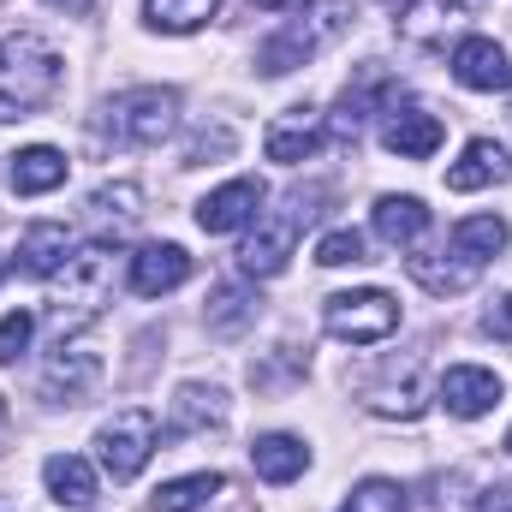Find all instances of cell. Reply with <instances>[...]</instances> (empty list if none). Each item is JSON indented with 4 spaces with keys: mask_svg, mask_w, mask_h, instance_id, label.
<instances>
[{
    "mask_svg": "<svg viewBox=\"0 0 512 512\" xmlns=\"http://www.w3.org/2000/svg\"><path fill=\"white\" fill-rule=\"evenodd\" d=\"M507 453H512V429H507Z\"/></svg>",
    "mask_w": 512,
    "mask_h": 512,
    "instance_id": "cell-39",
    "label": "cell"
},
{
    "mask_svg": "<svg viewBox=\"0 0 512 512\" xmlns=\"http://www.w3.org/2000/svg\"><path fill=\"white\" fill-rule=\"evenodd\" d=\"M441 114H429V108H387V126H382V143L399 155V161H429L435 149H441Z\"/></svg>",
    "mask_w": 512,
    "mask_h": 512,
    "instance_id": "cell-12",
    "label": "cell"
},
{
    "mask_svg": "<svg viewBox=\"0 0 512 512\" xmlns=\"http://www.w3.org/2000/svg\"><path fill=\"white\" fill-rule=\"evenodd\" d=\"M42 483H48V495L60 501V507L84 512L96 501V471H90V459H78V453H54L48 465H42Z\"/></svg>",
    "mask_w": 512,
    "mask_h": 512,
    "instance_id": "cell-19",
    "label": "cell"
},
{
    "mask_svg": "<svg viewBox=\"0 0 512 512\" xmlns=\"http://www.w3.org/2000/svg\"><path fill=\"white\" fill-rule=\"evenodd\" d=\"M251 6H262V12H304L310 0H251Z\"/></svg>",
    "mask_w": 512,
    "mask_h": 512,
    "instance_id": "cell-36",
    "label": "cell"
},
{
    "mask_svg": "<svg viewBox=\"0 0 512 512\" xmlns=\"http://www.w3.org/2000/svg\"><path fill=\"white\" fill-rule=\"evenodd\" d=\"M54 96H60V54H54V42H42L36 30L0 36V126L30 120Z\"/></svg>",
    "mask_w": 512,
    "mask_h": 512,
    "instance_id": "cell-1",
    "label": "cell"
},
{
    "mask_svg": "<svg viewBox=\"0 0 512 512\" xmlns=\"http://www.w3.org/2000/svg\"><path fill=\"white\" fill-rule=\"evenodd\" d=\"M114 256L120 251L102 245V239L84 245V251H72V262H66V286H60V310H54L60 328H66V322L78 328V322H90V316L108 304V292H114Z\"/></svg>",
    "mask_w": 512,
    "mask_h": 512,
    "instance_id": "cell-5",
    "label": "cell"
},
{
    "mask_svg": "<svg viewBox=\"0 0 512 512\" xmlns=\"http://www.w3.org/2000/svg\"><path fill=\"white\" fill-rule=\"evenodd\" d=\"M102 126L114 131L120 143H167L173 126H179V90H161V84H137V90H120L102 114Z\"/></svg>",
    "mask_w": 512,
    "mask_h": 512,
    "instance_id": "cell-2",
    "label": "cell"
},
{
    "mask_svg": "<svg viewBox=\"0 0 512 512\" xmlns=\"http://www.w3.org/2000/svg\"><path fill=\"white\" fill-rule=\"evenodd\" d=\"M453 78H459L465 90H477V96H501V90H512L507 48L489 42V36H465V42L453 48Z\"/></svg>",
    "mask_w": 512,
    "mask_h": 512,
    "instance_id": "cell-9",
    "label": "cell"
},
{
    "mask_svg": "<svg viewBox=\"0 0 512 512\" xmlns=\"http://www.w3.org/2000/svg\"><path fill=\"white\" fill-rule=\"evenodd\" d=\"M221 0H143V24L149 30H167V36H191L215 18Z\"/></svg>",
    "mask_w": 512,
    "mask_h": 512,
    "instance_id": "cell-24",
    "label": "cell"
},
{
    "mask_svg": "<svg viewBox=\"0 0 512 512\" xmlns=\"http://www.w3.org/2000/svg\"><path fill=\"white\" fill-rule=\"evenodd\" d=\"M507 251V221L501 215H471V221H459L453 227V256H465V262H489V256Z\"/></svg>",
    "mask_w": 512,
    "mask_h": 512,
    "instance_id": "cell-25",
    "label": "cell"
},
{
    "mask_svg": "<svg viewBox=\"0 0 512 512\" xmlns=\"http://www.w3.org/2000/svg\"><path fill=\"white\" fill-rule=\"evenodd\" d=\"M233 149V131H215V137H197L191 143V161H203V155H227Z\"/></svg>",
    "mask_w": 512,
    "mask_h": 512,
    "instance_id": "cell-35",
    "label": "cell"
},
{
    "mask_svg": "<svg viewBox=\"0 0 512 512\" xmlns=\"http://www.w3.org/2000/svg\"><path fill=\"white\" fill-rule=\"evenodd\" d=\"M405 268H411V280L417 286H429V292H465L471 280H477V262H435V256H405Z\"/></svg>",
    "mask_w": 512,
    "mask_h": 512,
    "instance_id": "cell-26",
    "label": "cell"
},
{
    "mask_svg": "<svg viewBox=\"0 0 512 512\" xmlns=\"http://www.w3.org/2000/svg\"><path fill=\"white\" fill-rule=\"evenodd\" d=\"M155 447H161V429H155V411H143V405L114 411V417L96 429V459H102V471H108L114 483H131V477L149 465Z\"/></svg>",
    "mask_w": 512,
    "mask_h": 512,
    "instance_id": "cell-4",
    "label": "cell"
},
{
    "mask_svg": "<svg viewBox=\"0 0 512 512\" xmlns=\"http://www.w3.org/2000/svg\"><path fill=\"white\" fill-rule=\"evenodd\" d=\"M340 512H411V501H405V489H399V483L370 477V483H358V489H352V501H346Z\"/></svg>",
    "mask_w": 512,
    "mask_h": 512,
    "instance_id": "cell-29",
    "label": "cell"
},
{
    "mask_svg": "<svg viewBox=\"0 0 512 512\" xmlns=\"http://www.w3.org/2000/svg\"><path fill=\"white\" fill-rule=\"evenodd\" d=\"M24 274H36V280H48V274H60L66 262H72V233L60 227V221H36V227H24Z\"/></svg>",
    "mask_w": 512,
    "mask_h": 512,
    "instance_id": "cell-21",
    "label": "cell"
},
{
    "mask_svg": "<svg viewBox=\"0 0 512 512\" xmlns=\"http://www.w3.org/2000/svg\"><path fill=\"white\" fill-rule=\"evenodd\" d=\"M346 0H328L316 18H304V24H286V30H274L262 48H256V72L262 78H286L292 66H304V60H316L322 54V42H334L340 30H346Z\"/></svg>",
    "mask_w": 512,
    "mask_h": 512,
    "instance_id": "cell-3",
    "label": "cell"
},
{
    "mask_svg": "<svg viewBox=\"0 0 512 512\" xmlns=\"http://www.w3.org/2000/svg\"><path fill=\"white\" fill-rule=\"evenodd\" d=\"M0 274H6V256H0Z\"/></svg>",
    "mask_w": 512,
    "mask_h": 512,
    "instance_id": "cell-40",
    "label": "cell"
},
{
    "mask_svg": "<svg viewBox=\"0 0 512 512\" xmlns=\"http://www.w3.org/2000/svg\"><path fill=\"white\" fill-rule=\"evenodd\" d=\"M245 322H256V298L239 292V286H221L215 304H209V328H215V334H239Z\"/></svg>",
    "mask_w": 512,
    "mask_h": 512,
    "instance_id": "cell-28",
    "label": "cell"
},
{
    "mask_svg": "<svg viewBox=\"0 0 512 512\" xmlns=\"http://www.w3.org/2000/svg\"><path fill=\"white\" fill-rule=\"evenodd\" d=\"M483 328H489L495 340H512V292L495 304V310H489V316H483Z\"/></svg>",
    "mask_w": 512,
    "mask_h": 512,
    "instance_id": "cell-34",
    "label": "cell"
},
{
    "mask_svg": "<svg viewBox=\"0 0 512 512\" xmlns=\"http://www.w3.org/2000/svg\"><path fill=\"white\" fill-rule=\"evenodd\" d=\"M102 382V352H90L84 340H60V352L48 358V370H42V393L54 399V405H78L90 387Z\"/></svg>",
    "mask_w": 512,
    "mask_h": 512,
    "instance_id": "cell-8",
    "label": "cell"
},
{
    "mask_svg": "<svg viewBox=\"0 0 512 512\" xmlns=\"http://www.w3.org/2000/svg\"><path fill=\"white\" fill-rule=\"evenodd\" d=\"M262 149H268V161H280V167L310 161V155L322 149V114H310V108H286V114L268 126Z\"/></svg>",
    "mask_w": 512,
    "mask_h": 512,
    "instance_id": "cell-13",
    "label": "cell"
},
{
    "mask_svg": "<svg viewBox=\"0 0 512 512\" xmlns=\"http://www.w3.org/2000/svg\"><path fill=\"white\" fill-rule=\"evenodd\" d=\"M221 489H227V477H221V471H191V477L161 483V489L149 495V507H155V512H197V507H209Z\"/></svg>",
    "mask_w": 512,
    "mask_h": 512,
    "instance_id": "cell-23",
    "label": "cell"
},
{
    "mask_svg": "<svg viewBox=\"0 0 512 512\" xmlns=\"http://www.w3.org/2000/svg\"><path fill=\"white\" fill-rule=\"evenodd\" d=\"M387 96H393V78H387L382 66H370V72H364L358 84H346V96H340V108H334V120H328V131L352 143V137L364 131V120L376 114V102H387Z\"/></svg>",
    "mask_w": 512,
    "mask_h": 512,
    "instance_id": "cell-15",
    "label": "cell"
},
{
    "mask_svg": "<svg viewBox=\"0 0 512 512\" xmlns=\"http://www.w3.org/2000/svg\"><path fill=\"white\" fill-rule=\"evenodd\" d=\"M429 233V209L417 203V197H382L376 203V239L393 245V251H405V245H417Z\"/></svg>",
    "mask_w": 512,
    "mask_h": 512,
    "instance_id": "cell-22",
    "label": "cell"
},
{
    "mask_svg": "<svg viewBox=\"0 0 512 512\" xmlns=\"http://www.w3.org/2000/svg\"><path fill=\"white\" fill-rule=\"evenodd\" d=\"M137 209H143V191H137L131 179H120V185H102V191L90 197V215H96V221H114V227L137 221Z\"/></svg>",
    "mask_w": 512,
    "mask_h": 512,
    "instance_id": "cell-27",
    "label": "cell"
},
{
    "mask_svg": "<svg viewBox=\"0 0 512 512\" xmlns=\"http://www.w3.org/2000/svg\"><path fill=\"white\" fill-rule=\"evenodd\" d=\"M227 423V393L221 387H203V382H185L173 393V435H197V429H221Z\"/></svg>",
    "mask_w": 512,
    "mask_h": 512,
    "instance_id": "cell-18",
    "label": "cell"
},
{
    "mask_svg": "<svg viewBox=\"0 0 512 512\" xmlns=\"http://www.w3.org/2000/svg\"><path fill=\"white\" fill-rule=\"evenodd\" d=\"M66 185V155L54 143H30L12 155V191L18 197H42V191H60Z\"/></svg>",
    "mask_w": 512,
    "mask_h": 512,
    "instance_id": "cell-17",
    "label": "cell"
},
{
    "mask_svg": "<svg viewBox=\"0 0 512 512\" xmlns=\"http://www.w3.org/2000/svg\"><path fill=\"white\" fill-rule=\"evenodd\" d=\"M48 6H60V12H72V18H84V12H90L96 0H48Z\"/></svg>",
    "mask_w": 512,
    "mask_h": 512,
    "instance_id": "cell-37",
    "label": "cell"
},
{
    "mask_svg": "<svg viewBox=\"0 0 512 512\" xmlns=\"http://www.w3.org/2000/svg\"><path fill=\"white\" fill-rule=\"evenodd\" d=\"M328 334L334 340H352V346H376L399 328V304L387 298L382 286H364V292H334L328 310H322Z\"/></svg>",
    "mask_w": 512,
    "mask_h": 512,
    "instance_id": "cell-6",
    "label": "cell"
},
{
    "mask_svg": "<svg viewBox=\"0 0 512 512\" xmlns=\"http://www.w3.org/2000/svg\"><path fill=\"white\" fill-rule=\"evenodd\" d=\"M447 18H453V6H447V0H411V6H405V18H399V30H405L411 42H435V36L447 30Z\"/></svg>",
    "mask_w": 512,
    "mask_h": 512,
    "instance_id": "cell-30",
    "label": "cell"
},
{
    "mask_svg": "<svg viewBox=\"0 0 512 512\" xmlns=\"http://www.w3.org/2000/svg\"><path fill=\"white\" fill-rule=\"evenodd\" d=\"M191 280V256L179 251V245H143V251L131 256V292H143V298H161V292H173V286H185Z\"/></svg>",
    "mask_w": 512,
    "mask_h": 512,
    "instance_id": "cell-14",
    "label": "cell"
},
{
    "mask_svg": "<svg viewBox=\"0 0 512 512\" xmlns=\"http://www.w3.org/2000/svg\"><path fill=\"white\" fill-rule=\"evenodd\" d=\"M30 334H36V316H24V310L0 316V364H12V358L30 346Z\"/></svg>",
    "mask_w": 512,
    "mask_h": 512,
    "instance_id": "cell-32",
    "label": "cell"
},
{
    "mask_svg": "<svg viewBox=\"0 0 512 512\" xmlns=\"http://www.w3.org/2000/svg\"><path fill=\"white\" fill-rule=\"evenodd\" d=\"M507 173H512L507 149H501L495 137H471L465 155L447 167V185H453V191H483V185H501Z\"/></svg>",
    "mask_w": 512,
    "mask_h": 512,
    "instance_id": "cell-16",
    "label": "cell"
},
{
    "mask_svg": "<svg viewBox=\"0 0 512 512\" xmlns=\"http://www.w3.org/2000/svg\"><path fill=\"white\" fill-rule=\"evenodd\" d=\"M435 399L453 411V417H489L495 405H501V376L495 370H477V364H453L447 376H441V387H435Z\"/></svg>",
    "mask_w": 512,
    "mask_h": 512,
    "instance_id": "cell-11",
    "label": "cell"
},
{
    "mask_svg": "<svg viewBox=\"0 0 512 512\" xmlns=\"http://www.w3.org/2000/svg\"><path fill=\"white\" fill-rule=\"evenodd\" d=\"M251 465L262 483H292V477H304V465H310V447L298 441V435H256L251 447Z\"/></svg>",
    "mask_w": 512,
    "mask_h": 512,
    "instance_id": "cell-20",
    "label": "cell"
},
{
    "mask_svg": "<svg viewBox=\"0 0 512 512\" xmlns=\"http://www.w3.org/2000/svg\"><path fill=\"white\" fill-rule=\"evenodd\" d=\"M316 262H322V268H346V262H364V233H352V227L328 233V239L316 245Z\"/></svg>",
    "mask_w": 512,
    "mask_h": 512,
    "instance_id": "cell-31",
    "label": "cell"
},
{
    "mask_svg": "<svg viewBox=\"0 0 512 512\" xmlns=\"http://www.w3.org/2000/svg\"><path fill=\"white\" fill-rule=\"evenodd\" d=\"M6 417H12V411H6V393H0V435H6Z\"/></svg>",
    "mask_w": 512,
    "mask_h": 512,
    "instance_id": "cell-38",
    "label": "cell"
},
{
    "mask_svg": "<svg viewBox=\"0 0 512 512\" xmlns=\"http://www.w3.org/2000/svg\"><path fill=\"white\" fill-rule=\"evenodd\" d=\"M316 209H304V197H292L280 215H268V221H256V233L239 245V268L251 274V280H274L286 262H292V245H298V227L310 221Z\"/></svg>",
    "mask_w": 512,
    "mask_h": 512,
    "instance_id": "cell-7",
    "label": "cell"
},
{
    "mask_svg": "<svg viewBox=\"0 0 512 512\" xmlns=\"http://www.w3.org/2000/svg\"><path fill=\"white\" fill-rule=\"evenodd\" d=\"M465 6H477V0H465Z\"/></svg>",
    "mask_w": 512,
    "mask_h": 512,
    "instance_id": "cell-41",
    "label": "cell"
},
{
    "mask_svg": "<svg viewBox=\"0 0 512 512\" xmlns=\"http://www.w3.org/2000/svg\"><path fill=\"white\" fill-rule=\"evenodd\" d=\"M370 411H382V417H417V411H423L417 382H405V393H376V399H370Z\"/></svg>",
    "mask_w": 512,
    "mask_h": 512,
    "instance_id": "cell-33",
    "label": "cell"
},
{
    "mask_svg": "<svg viewBox=\"0 0 512 512\" xmlns=\"http://www.w3.org/2000/svg\"><path fill=\"white\" fill-rule=\"evenodd\" d=\"M262 179H227L221 191H209L203 203H197V227L203 233H239V227H251L256 209H262Z\"/></svg>",
    "mask_w": 512,
    "mask_h": 512,
    "instance_id": "cell-10",
    "label": "cell"
}]
</instances>
